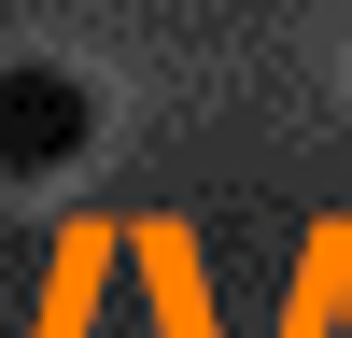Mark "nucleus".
<instances>
[{
  "label": "nucleus",
  "instance_id": "nucleus-1",
  "mask_svg": "<svg viewBox=\"0 0 352 338\" xmlns=\"http://www.w3.org/2000/svg\"><path fill=\"white\" fill-rule=\"evenodd\" d=\"M85 141H99V99H85V71H56V56H14V71H0V183H56Z\"/></svg>",
  "mask_w": 352,
  "mask_h": 338
}]
</instances>
